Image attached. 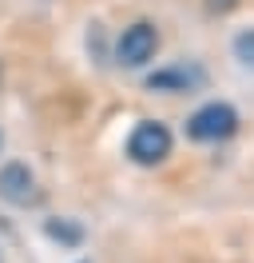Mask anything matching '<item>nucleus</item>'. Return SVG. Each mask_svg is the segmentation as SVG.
<instances>
[{
  "instance_id": "f257e3e1",
  "label": "nucleus",
  "mask_w": 254,
  "mask_h": 263,
  "mask_svg": "<svg viewBox=\"0 0 254 263\" xmlns=\"http://www.w3.org/2000/svg\"><path fill=\"white\" fill-rule=\"evenodd\" d=\"M235 132H238V112L226 100H210L187 116V140H195V144H219V140H230Z\"/></svg>"
},
{
  "instance_id": "f03ea898",
  "label": "nucleus",
  "mask_w": 254,
  "mask_h": 263,
  "mask_svg": "<svg viewBox=\"0 0 254 263\" xmlns=\"http://www.w3.org/2000/svg\"><path fill=\"white\" fill-rule=\"evenodd\" d=\"M171 128L163 120H139L127 136V160L139 167H155L171 156Z\"/></svg>"
},
{
  "instance_id": "7ed1b4c3",
  "label": "nucleus",
  "mask_w": 254,
  "mask_h": 263,
  "mask_svg": "<svg viewBox=\"0 0 254 263\" xmlns=\"http://www.w3.org/2000/svg\"><path fill=\"white\" fill-rule=\"evenodd\" d=\"M159 52V28L151 20H135V24H127L119 40H115V60L123 68H143L151 64V56Z\"/></svg>"
},
{
  "instance_id": "20e7f679",
  "label": "nucleus",
  "mask_w": 254,
  "mask_h": 263,
  "mask_svg": "<svg viewBox=\"0 0 254 263\" xmlns=\"http://www.w3.org/2000/svg\"><path fill=\"white\" fill-rule=\"evenodd\" d=\"M0 199L12 203V208H28V203L40 199V187H36V176H32L28 164L8 160V164L0 167Z\"/></svg>"
},
{
  "instance_id": "39448f33",
  "label": "nucleus",
  "mask_w": 254,
  "mask_h": 263,
  "mask_svg": "<svg viewBox=\"0 0 254 263\" xmlns=\"http://www.w3.org/2000/svg\"><path fill=\"white\" fill-rule=\"evenodd\" d=\"M203 84H206V72L195 68V64H171V68H159V72L147 76V88H151V92H167V96L203 88Z\"/></svg>"
},
{
  "instance_id": "423d86ee",
  "label": "nucleus",
  "mask_w": 254,
  "mask_h": 263,
  "mask_svg": "<svg viewBox=\"0 0 254 263\" xmlns=\"http://www.w3.org/2000/svg\"><path fill=\"white\" fill-rule=\"evenodd\" d=\"M230 48H235V60H238V64L254 72V28H242V32L230 40Z\"/></svg>"
},
{
  "instance_id": "0eeeda50",
  "label": "nucleus",
  "mask_w": 254,
  "mask_h": 263,
  "mask_svg": "<svg viewBox=\"0 0 254 263\" xmlns=\"http://www.w3.org/2000/svg\"><path fill=\"white\" fill-rule=\"evenodd\" d=\"M48 235H52V239H64V243H79V239H83V231L72 228V223H48Z\"/></svg>"
},
{
  "instance_id": "6e6552de",
  "label": "nucleus",
  "mask_w": 254,
  "mask_h": 263,
  "mask_svg": "<svg viewBox=\"0 0 254 263\" xmlns=\"http://www.w3.org/2000/svg\"><path fill=\"white\" fill-rule=\"evenodd\" d=\"M0 144H4V136H0Z\"/></svg>"
}]
</instances>
